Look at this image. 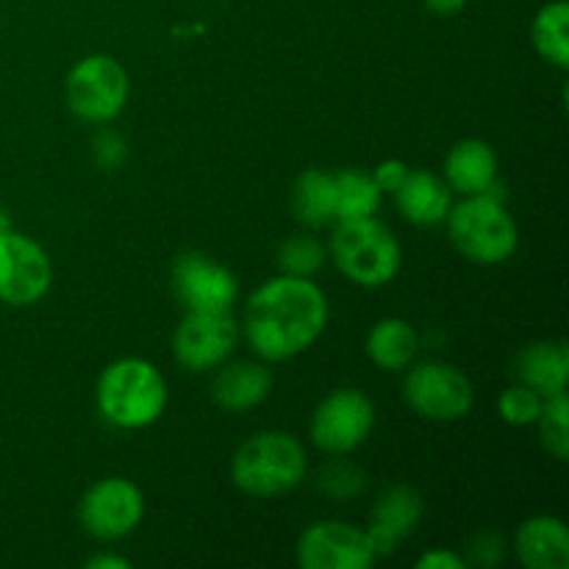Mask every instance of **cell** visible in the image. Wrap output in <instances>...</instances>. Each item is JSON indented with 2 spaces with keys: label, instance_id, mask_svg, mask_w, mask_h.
I'll use <instances>...</instances> for the list:
<instances>
[{
  "label": "cell",
  "instance_id": "cell-16",
  "mask_svg": "<svg viewBox=\"0 0 569 569\" xmlns=\"http://www.w3.org/2000/svg\"><path fill=\"white\" fill-rule=\"evenodd\" d=\"M448 187L459 194H483L492 181H498V156L481 139H465L453 144L445 159Z\"/></svg>",
  "mask_w": 569,
  "mask_h": 569
},
{
  "label": "cell",
  "instance_id": "cell-13",
  "mask_svg": "<svg viewBox=\"0 0 569 569\" xmlns=\"http://www.w3.org/2000/svg\"><path fill=\"white\" fill-rule=\"evenodd\" d=\"M172 289L187 311H228L239 292L233 272L203 253H183L176 261Z\"/></svg>",
  "mask_w": 569,
  "mask_h": 569
},
{
  "label": "cell",
  "instance_id": "cell-10",
  "mask_svg": "<svg viewBox=\"0 0 569 569\" xmlns=\"http://www.w3.org/2000/svg\"><path fill=\"white\" fill-rule=\"evenodd\" d=\"M78 515L94 539H122L142 522L144 498L126 478H103L87 489Z\"/></svg>",
  "mask_w": 569,
  "mask_h": 569
},
{
  "label": "cell",
  "instance_id": "cell-27",
  "mask_svg": "<svg viewBox=\"0 0 569 569\" xmlns=\"http://www.w3.org/2000/svg\"><path fill=\"white\" fill-rule=\"evenodd\" d=\"M498 409L509 426H531V422H537L539 411H542V395L533 392L526 383H517V387L506 389L500 395Z\"/></svg>",
  "mask_w": 569,
  "mask_h": 569
},
{
  "label": "cell",
  "instance_id": "cell-21",
  "mask_svg": "<svg viewBox=\"0 0 569 569\" xmlns=\"http://www.w3.org/2000/svg\"><path fill=\"white\" fill-rule=\"evenodd\" d=\"M292 211L303 226L322 228L337 220V183L326 170H306L292 189Z\"/></svg>",
  "mask_w": 569,
  "mask_h": 569
},
{
  "label": "cell",
  "instance_id": "cell-15",
  "mask_svg": "<svg viewBox=\"0 0 569 569\" xmlns=\"http://www.w3.org/2000/svg\"><path fill=\"white\" fill-rule=\"evenodd\" d=\"M517 559L528 569H567L569 531L559 517H533L517 531Z\"/></svg>",
  "mask_w": 569,
  "mask_h": 569
},
{
  "label": "cell",
  "instance_id": "cell-29",
  "mask_svg": "<svg viewBox=\"0 0 569 569\" xmlns=\"http://www.w3.org/2000/svg\"><path fill=\"white\" fill-rule=\"evenodd\" d=\"M409 167L403 164V161L398 159H389L383 161V164H378V170L372 172V181L378 183V189L381 192H398L400 183L406 181V176H409Z\"/></svg>",
  "mask_w": 569,
  "mask_h": 569
},
{
  "label": "cell",
  "instance_id": "cell-12",
  "mask_svg": "<svg viewBox=\"0 0 569 569\" xmlns=\"http://www.w3.org/2000/svg\"><path fill=\"white\" fill-rule=\"evenodd\" d=\"M376 561L370 539L348 522H315L298 542V565L303 569H367Z\"/></svg>",
  "mask_w": 569,
  "mask_h": 569
},
{
  "label": "cell",
  "instance_id": "cell-1",
  "mask_svg": "<svg viewBox=\"0 0 569 569\" xmlns=\"http://www.w3.org/2000/svg\"><path fill=\"white\" fill-rule=\"evenodd\" d=\"M328 300L309 278L281 276L256 289L244 309V333L261 359L287 361L320 339Z\"/></svg>",
  "mask_w": 569,
  "mask_h": 569
},
{
  "label": "cell",
  "instance_id": "cell-19",
  "mask_svg": "<svg viewBox=\"0 0 569 569\" xmlns=\"http://www.w3.org/2000/svg\"><path fill=\"white\" fill-rule=\"evenodd\" d=\"M515 372L520 383L531 387L542 398L565 392L569 378V353L565 345L533 342L517 356Z\"/></svg>",
  "mask_w": 569,
  "mask_h": 569
},
{
  "label": "cell",
  "instance_id": "cell-31",
  "mask_svg": "<svg viewBox=\"0 0 569 569\" xmlns=\"http://www.w3.org/2000/svg\"><path fill=\"white\" fill-rule=\"evenodd\" d=\"M417 567L420 569H461L465 567V561H461L456 553H450V550H431V553H426L420 561H417Z\"/></svg>",
  "mask_w": 569,
  "mask_h": 569
},
{
  "label": "cell",
  "instance_id": "cell-17",
  "mask_svg": "<svg viewBox=\"0 0 569 569\" xmlns=\"http://www.w3.org/2000/svg\"><path fill=\"white\" fill-rule=\"evenodd\" d=\"M272 389V376L267 367L253 361H237L217 372L211 383V398L226 411H250L264 403Z\"/></svg>",
  "mask_w": 569,
  "mask_h": 569
},
{
  "label": "cell",
  "instance_id": "cell-18",
  "mask_svg": "<svg viewBox=\"0 0 569 569\" xmlns=\"http://www.w3.org/2000/svg\"><path fill=\"white\" fill-rule=\"evenodd\" d=\"M395 198H398L400 214L415 226H437L448 217L450 206H453L448 183L439 181L428 170L409 172Z\"/></svg>",
  "mask_w": 569,
  "mask_h": 569
},
{
  "label": "cell",
  "instance_id": "cell-9",
  "mask_svg": "<svg viewBox=\"0 0 569 569\" xmlns=\"http://www.w3.org/2000/svg\"><path fill=\"white\" fill-rule=\"evenodd\" d=\"M53 267L42 244L14 228L0 233V303L22 309L42 300L50 289Z\"/></svg>",
  "mask_w": 569,
  "mask_h": 569
},
{
  "label": "cell",
  "instance_id": "cell-4",
  "mask_svg": "<svg viewBox=\"0 0 569 569\" xmlns=\"http://www.w3.org/2000/svg\"><path fill=\"white\" fill-rule=\"evenodd\" d=\"M331 253L339 270L359 287H383L400 270L398 239L376 217L339 220L331 239Z\"/></svg>",
  "mask_w": 569,
  "mask_h": 569
},
{
  "label": "cell",
  "instance_id": "cell-20",
  "mask_svg": "<svg viewBox=\"0 0 569 569\" xmlns=\"http://www.w3.org/2000/svg\"><path fill=\"white\" fill-rule=\"evenodd\" d=\"M417 350H420V337L415 326L400 317H387L367 337V356L387 372L406 370L415 361Z\"/></svg>",
  "mask_w": 569,
  "mask_h": 569
},
{
  "label": "cell",
  "instance_id": "cell-30",
  "mask_svg": "<svg viewBox=\"0 0 569 569\" xmlns=\"http://www.w3.org/2000/svg\"><path fill=\"white\" fill-rule=\"evenodd\" d=\"M122 156H126V144H122V139L117 137V133H103V137L98 139V161L103 167H114L120 164Z\"/></svg>",
  "mask_w": 569,
  "mask_h": 569
},
{
  "label": "cell",
  "instance_id": "cell-6",
  "mask_svg": "<svg viewBox=\"0 0 569 569\" xmlns=\"http://www.w3.org/2000/svg\"><path fill=\"white\" fill-rule=\"evenodd\" d=\"M128 72L111 56H87L67 76V103L87 122H109L126 109Z\"/></svg>",
  "mask_w": 569,
  "mask_h": 569
},
{
  "label": "cell",
  "instance_id": "cell-14",
  "mask_svg": "<svg viewBox=\"0 0 569 569\" xmlns=\"http://www.w3.org/2000/svg\"><path fill=\"white\" fill-rule=\"evenodd\" d=\"M422 517V498L415 487L409 483H398V487L387 489L378 498L376 509H372L370 528H367V539H370L372 553L389 556L400 545V539L409 537L417 528Z\"/></svg>",
  "mask_w": 569,
  "mask_h": 569
},
{
  "label": "cell",
  "instance_id": "cell-26",
  "mask_svg": "<svg viewBox=\"0 0 569 569\" xmlns=\"http://www.w3.org/2000/svg\"><path fill=\"white\" fill-rule=\"evenodd\" d=\"M317 489L333 500H350L365 489V472L353 461H328L317 476Z\"/></svg>",
  "mask_w": 569,
  "mask_h": 569
},
{
  "label": "cell",
  "instance_id": "cell-24",
  "mask_svg": "<svg viewBox=\"0 0 569 569\" xmlns=\"http://www.w3.org/2000/svg\"><path fill=\"white\" fill-rule=\"evenodd\" d=\"M539 439L553 459H569V403L567 395H550L542 400V411L537 417Z\"/></svg>",
  "mask_w": 569,
  "mask_h": 569
},
{
  "label": "cell",
  "instance_id": "cell-25",
  "mask_svg": "<svg viewBox=\"0 0 569 569\" xmlns=\"http://www.w3.org/2000/svg\"><path fill=\"white\" fill-rule=\"evenodd\" d=\"M322 261H326V250L315 237H292L278 250V267L283 276L311 278L320 270Z\"/></svg>",
  "mask_w": 569,
  "mask_h": 569
},
{
  "label": "cell",
  "instance_id": "cell-32",
  "mask_svg": "<svg viewBox=\"0 0 569 569\" xmlns=\"http://www.w3.org/2000/svg\"><path fill=\"white\" fill-rule=\"evenodd\" d=\"M422 3H426V9H431L433 14L450 17V14H459V11L467 6V0H422Z\"/></svg>",
  "mask_w": 569,
  "mask_h": 569
},
{
  "label": "cell",
  "instance_id": "cell-28",
  "mask_svg": "<svg viewBox=\"0 0 569 569\" xmlns=\"http://www.w3.org/2000/svg\"><path fill=\"white\" fill-rule=\"evenodd\" d=\"M470 556L476 565L492 567L503 559V542H500L498 533H478V537L472 539Z\"/></svg>",
  "mask_w": 569,
  "mask_h": 569
},
{
  "label": "cell",
  "instance_id": "cell-5",
  "mask_svg": "<svg viewBox=\"0 0 569 569\" xmlns=\"http://www.w3.org/2000/svg\"><path fill=\"white\" fill-rule=\"evenodd\" d=\"M445 220H448L453 248L476 264L509 261L520 242L515 220L503 209V203L483 198V194H470L465 203L450 206Z\"/></svg>",
  "mask_w": 569,
  "mask_h": 569
},
{
  "label": "cell",
  "instance_id": "cell-34",
  "mask_svg": "<svg viewBox=\"0 0 569 569\" xmlns=\"http://www.w3.org/2000/svg\"><path fill=\"white\" fill-rule=\"evenodd\" d=\"M3 231H11V217H9V211L0 206V233H3Z\"/></svg>",
  "mask_w": 569,
  "mask_h": 569
},
{
  "label": "cell",
  "instance_id": "cell-23",
  "mask_svg": "<svg viewBox=\"0 0 569 569\" xmlns=\"http://www.w3.org/2000/svg\"><path fill=\"white\" fill-rule=\"evenodd\" d=\"M333 183H337V220L372 217L381 206L383 192L367 172L342 170L333 176Z\"/></svg>",
  "mask_w": 569,
  "mask_h": 569
},
{
  "label": "cell",
  "instance_id": "cell-11",
  "mask_svg": "<svg viewBox=\"0 0 569 569\" xmlns=\"http://www.w3.org/2000/svg\"><path fill=\"white\" fill-rule=\"evenodd\" d=\"M172 348H176V359L192 372L222 365L237 348V322H233L231 309L187 311L172 339Z\"/></svg>",
  "mask_w": 569,
  "mask_h": 569
},
{
  "label": "cell",
  "instance_id": "cell-7",
  "mask_svg": "<svg viewBox=\"0 0 569 569\" xmlns=\"http://www.w3.org/2000/svg\"><path fill=\"white\" fill-rule=\"evenodd\" d=\"M403 398L426 420H461L472 409V383L456 367L426 361L409 370L403 381Z\"/></svg>",
  "mask_w": 569,
  "mask_h": 569
},
{
  "label": "cell",
  "instance_id": "cell-8",
  "mask_svg": "<svg viewBox=\"0 0 569 569\" xmlns=\"http://www.w3.org/2000/svg\"><path fill=\"white\" fill-rule=\"evenodd\" d=\"M376 426V406L361 389H337L328 395L311 417V439L331 456L359 448Z\"/></svg>",
  "mask_w": 569,
  "mask_h": 569
},
{
  "label": "cell",
  "instance_id": "cell-2",
  "mask_svg": "<svg viewBox=\"0 0 569 569\" xmlns=\"http://www.w3.org/2000/svg\"><path fill=\"white\" fill-rule=\"evenodd\" d=\"M167 383L144 359H120L103 370L98 381V409L111 426L137 431L164 415Z\"/></svg>",
  "mask_w": 569,
  "mask_h": 569
},
{
  "label": "cell",
  "instance_id": "cell-22",
  "mask_svg": "<svg viewBox=\"0 0 569 569\" xmlns=\"http://www.w3.org/2000/svg\"><path fill=\"white\" fill-rule=\"evenodd\" d=\"M569 6L565 0H553V3L542 6L539 14L533 17L531 39L533 48L539 50L545 61L556 64L559 70L569 67Z\"/></svg>",
  "mask_w": 569,
  "mask_h": 569
},
{
  "label": "cell",
  "instance_id": "cell-3",
  "mask_svg": "<svg viewBox=\"0 0 569 569\" xmlns=\"http://www.w3.org/2000/svg\"><path fill=\"white\" fill-rule=\"evenodd\" d=\"M306 476V450L292 433L264 431L250 437L231 461V478L244 495L276 498Z\"/></svg>",
  "mask_w": 569,
  "mask_h": 569
},
{
  "label": "cell",
  "instance_id": "cell-33",
  "mask_svg": "<svg viewBox=\"0 0 569 569\" xmlns=\"http://www.w3.org/2000/svg\"><path fill=\"white\" fill-rule=\"evenodd\" d=\"M87 567L89 569H128L131 567V561L120 559V556H94Z\"/></svg>",
  "mask_w": 569,
  "mask_h": 569
}]
</instances>
